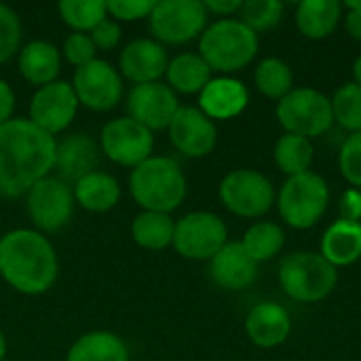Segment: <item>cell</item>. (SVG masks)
I'll return each instance as SVG.
<instances>
[{
	"label": "cell",
	"mask_w": 361,
	"mask_h": 361,
	"mask_svg": "<svg viewBox=\"0 0 361 361\" xmlns=\"http://www.w3.org/2000/svg\"><path fill=\"white\" fill-rule=\"evenodd\" d=\"M53 135L30 118H11L0 125V195L19 197L55 169Z\"/></svg>",
	"instance_id": "obj_1"
},
{
	"label": "cell",
	"mask_w": 361,
	"mask_h": 361,
	"mask_svg": "<svg viewBox=\"0 0 361 361\" xmlns=\"http://www.w3.org/2000/svg\"><path fill=\"white\" fill-rule=\"evenodd\" d=\"M59 262L51 241L34 228H15L0 239V277L19 294L38 296L53 288Z\"/></svg>",
	"instance_id": "obj_2"
},
{
	"label": "cell",
	"mask_w": 361,
	"mask_h": 361,
	"mask_svg": "<svg viewBox=\"0 0 361 361\" xmlns=\"http://www.w3.org/2000/svg\"><path fill=\"white\" fill-rule=\"evenodd\" d=\"M186 176L169 157H150L129 173V192L144 212L171 214L186 199Z\"/></svg>",
	"instance_id": "obj_3"
},
{
	"label": "cell",
	"mask_w": 361,
	"mask_h": 361,
	"mask_svg": "<svg viewBox=\"0 0 361 361\" xmlns=\"http://www.w3.org/2000/svg\"><path fill=\"white\" fill-rule=\"evenodd\" d=\"M258 53V34L239 19H218L207 25L199 40V55L212 72H239L252 63Z\"/></svg>",
	"instance_id": "obj_4"
},
{
	"label": "cell",
	"mask_w": 361,
	"mask_h": 361,
	"mask_svg": "<svg viewBox=\"0 0 361 361\" xmlns=\"http://www.w3.org/2000/svg\"><path fill=\"white\" fill-rule=\"evenodd\" d=\"M279 283L292 300L319 302L334 292L338 273L322 254L294 252L279 264Z\"/></svg>",
	"instance_id": "obj_5"
},
{
	"label": "cell",
	"mask_w": 361,
	"mask_h": 361,
	"mask_svg": "<svg viewBox=\"0 0 361 361\" xmlns=\"http://www.w3.org/2000/svg\"><path fill=\"white\" fill-rule=\"evenodd\" d=\"M330 203L328 182L313 171L292 176L279 192V214L294 228H311L326 214Z\"/></svg>",
	"instance_id": "obj_6"
},
{
	"label": "cell",
	"mask_w": 361,
	"mask_h": 361,
	"mask_svg": "<svg viewBox=\"0 0 361 361\" xmlns=\"http://www.w3.org/2000/svg\"><path fill=\"white\" fill-rule=\"evenodd\" d=\"M277 118L286 133L319 137L334 125L332 102L322 91L296 87L277 104Z\"/></svg>",
	"instance_id": "obj_7"
},
{
	"label": "cell",
	"mask_w": 361,
	"mask_h": 361,
	"mask_svg": "<svg viewBox=\"0 0 361 361\" xmlns=\"http://www.w3.org/2000/svg\"><path fill=\"white\" fill-rule=\"evenodd\" d=\"M152 38L161 44H184L207 27V11L199 0H159L148 17Z\"/></svg>",
	"instance_id": "obj_8"
},
{
	"label": "cell",
	"mask_w": 361,
	"mask_h": 361,
	"mask_svg": "<svg viewBox=\"0 0 361 361\" xmlns=\"http://www.w3.org/2000/svg\"><path fill=\"white\" fill-rule=\"evenodd\" d=\"M220 201L241 218H260L275 203L273 182L254 169H235L220 182Z\"/></svg>",
	"instance_id": "obj_9"
},
{
	"label": "cell",
	"mask_w": 361,
	"mask_h": 361,
	"mask_svg": "<svg viewBox=\"0 0 361 361\" xmlns=\"http://www.w3.org/2000/svg\"><path fill=\"white\" fill-rule=\"evenodd\" d=\"M226 243V224L216 214L190 212L176 222L171 245L186 260H212Z\"/></svg>",
	"instance_id": "obj_10"
},
{
	"label": "cell",
	"mask_w": 361,
	"mask_h": 361,
	"mask_svg": "<svg viewBox=\"0 0 361 361\" xmlns=\"http://www.w3.org/2000/svg\"><path fill=\"white\" fill-rule=\"evenodd\" d=\"M27 216L38 228V233L61 231L74 214V192L72 186L55 176H47L36 182L25 195Z\"/></svg>",
	"instance_id": "obj_11"
},
{
	"label": "cell",
	"mask_w": 361,
	"mask_h": 361,
	"mask_svg": "<svg viewBox=\"0 0 361 361\" xmlns=\"http://www.w3.org/2000/svg\"><path fill=\"white\" fill-rule=\"evenodd\" d=\"M154 135L129 116L112 118L102 127V152L116 165L137 167L152 157Z\"/></svg>",
	"instance_id": "obj_12"
},
{
	"label": "cell",
	"mask_w": 361,
	"mask_h": 361,
	"mask_svg": "<svg viewBox=\"0 0 361 361\" xmlns=\"http://www.w3.org/2000/svg\"><path fill=\"white\" fill-rule=\"evenodd\" d=\"M70 85L78 104L95 112L112 110L123 95V78L118 70L104 59H93L91 63L76 68Z\"/></svg>",
	"instance_id": "obj_13"
},
{
	"label": "cell",
	"mask_w": 361,
	"mask_h": 361,
	"mask_svg": "<svg viewBox=\"0 0 361 361\" xmlns=\"http://www.w3.org/2000/svg\"><path fill=\"white\" fill-rule=\"evenodd\" d=\"M78 99L70 82L55 80L38 87L30 99V121L49 135H57L70 127L78 112Z\"/></svg>",
	"instance_id": "obj_14"
},
{
	"label": "cell",
	"mask_w": 361,
	"mask_h": 361,
	"mask_svg": "<svg viewBox=\"0 0 361 361\" xmlns=\"http://www.w3.org/2000/svg\"><path fill=\"white\" fill-rule=\"evenodd\" d=\"M129 118L144 125L150 131L167 129L180 110L176 91L169 89L167 82H144L133 85L127 95Z\"/></svg>",
	"instance_id": "obj_15"
},
{
	"label": "cell",
	"mask_w": 361,
	"mask_h": 361,
	"mask_svg": "<svg viewBox=\"0 0 361 361\" xmlns=\"http://www.w3.org/2000/svg\"><path fill=\"white\" fill-rule=\"evenodd\" d=\"M169 129V140L178 152H182L188 159H203L207 157L218 142V129L216 123L205 116L199 108L192 106H180L176 112Z\"/></svg>",
	"instance_id": "obj_16"
},
{
	"label": "cell",
	"mask_w": 361,
	"mask_h": 361,
	"mask_svg": "<svg viewBox=\"0 0 361 361\" xmlns=\"http://www.w3.org/2000/svg\"><path fill=\"white\" fill-rule=\"evenodd\" d=\"M169 66L167 49L154 38H135L118 57V74L135 85L159 82Z\"/></svg>",
	"instance_id": "obj_17"
},
{
	"label": "cell",
	"mask_w": 361,
	"mask_h": 361,
	"mask_svg": "<svg viewBox=\"0 0 361 361\" xmlns=\"http://www.w3.org/2000/svg\"><path fill=\"white\" fill-rule=\"evenodd\" d=\"M99 148L87 133H72L57 142L55 148V169L57 178L66 184L74 186L80 178L97 171Z\"/></svg>",
	"instance_id": "obj_18"
},
{
	"label": "cell",
	"mask_w": 361,
	"mask_h": 361,
	"mask_svg": "<svg viewBox=\"0 0 361 361\" xmlns=\"http://www.w3.org/2000/svg\"><path fill=\"white\" fill-rule=\"evenodd\" d=\"M250 102L247 87L231 76L212 78L199 93V110L212 121H228L239 116Z\"/></svg>",
	"instance_id": "obj_19"
},
{
	"label": "cell",
	"mask_w": 361,
	"mask_h": 361,
	"mask_svg": "<svg viewBox=\"0 0 361 361\" xmlns=\"http://www.w3.org/2000/svg\"><path fill=\"white\" fill-rule=\"evenodd\" d=\"M209 275L220 288L239 292L254 283L258 262L252 260L241 241H231L209 260Z\"/></svg>",
	"instance_id": "obj_20"
},
{
	"label": "cell",
	"mask_w": 361,
	"mask_h": 361,
	"mask_svg": "<svg viewBox=\"0 0 361 361\" xmlns=\"http://www.w3.org/2000/svg\"><path fill=\"white\" fill-rule=\"evenodd\" d=\"M245 332L256 347L273 349L288 341L292 332V319L281 305L260 302L247 313Z\"/></svg>",
	"instance_id": "obj_21"
},
{
	"label": "cell",
	"mask_w": 361,
	"mask_h": 361,
	"mask_svg": "<svg viewBox=\"0 0 361 361\" xmlns=\"http://www.w3.org/2000/svg\"><path fill=\"white\" fill-rule=\"evenodd\" d=\"M19 72L21 76L36 87H44L57 80L61 68V55L55 44L47 40H32L19 49Z\"/></svg>",
	"instance_id": "obj_22"
},
{
	"label": "cell",
	"mask_w": 361,
	"mask_h": 361,
	"mask_svg": "<svg viewBox=\"0 0 361 361\" xmlns=\"http://www.w3.org/2000/svg\"><path fill=\"white\" fill-rule=\"evenodd\" d=\"M322 256L334 267H349L361 258V222L336 220L322 239Z\"/></svg>",
	"instance_id": "obj_23"
},
{
	"label": "cell",
	"mask_w": 361,
	"mask_h": 361,
	"mask_svg": "<svg viewBox=\"0 0 361 361\" xmlns=\"http://www.w3.org/2000/svg\"><path fill=\"white\" fill-rule=\"evenodd\" d=\"M74 201L93 214L110 212L118 205L121 199V186L118 180L106 171H91L89 176L80 178L74 186Z\"/></svg>",
	"instance_id": "obj_24"
},
{
	"label": "cell",
	"mask_w": 361,
	"mask_h": 361,
	"mask_svg": "<svg viewBox=\"0 0 361 361\" xmlns=\"http://www.w3.org/2000/svg\"><path fill=\"white\" fill-rule=\"evenodd\" d=\"M343 17V4L336 0H302L296 8V25L302 36L322 40L334 34Z\"/></svg>",
	"instance_id": "obj_25"
},
{
	"label": "cell",
	"mask_w": 361,
	"mask_h": 361,
	"mask_svg": "<svg viewBox=\"0 0 361 361\" xmlns=\"http://www.w3.org/2000/svg\"><path fill=\"white\" fill-rule=\"evenodd\" d=\"M66 361H129V349L118 334L95 330L76 338Z\"/></svg>",
	"instance_id": "obj_26"
},
{
	"label": "cell",
	"mask_w": 361,
	"mask_h": 361,
	"mask_svg": "<svg viewBox=\"0 0 361 361\" xmlns=\"http://www.w3.org/2000/svg\"><path fill=\"white\" fill-rule=\"evenodd\" d=\"M165 76L171 91L192 95L201 93L212 80V68L199 53H180L169 59Z\"/></svg>",
	"instance_id": "obj_27"
},
{
	"label": "cell",
	"mask_w": 361,
	"mask_h": 361,
	"mask_svg": "<svg viewBox=\"0 0 361 361\" xmlns=\"http://www.w3.org/2000/svg\"><path fill=\"white\" fill-rule=\"evenodd\" d=\"M176 222L171 214L159 212H142L131 222V237L133 241L150 252H161L173 243Z\"/></svg>",
	"instance_id": "obj_28"
},
{
	"label": "cell",
	"mask_w": 361,
	"mask_h": 361,
	"mask_svg": "<svg viewBox=\"0 0 361 361\" xmlns=\"http://www.w3.org/2000/svg\"><path fill=\"white\" fill-rule=\"evenodd\" d=\"M313 157H315V150L309 137L283 133L275 144V163L290 178L311 171Z\"/></svg>",
	"instance_id": "obj_29"
},
{
	"label": "cell",
	"mask_w": 361,
	"mask_h": 361,
	"mask_svg": "<svg viewBox=\"0 0 361 361\" xmlns=\"http://www.w3.org/2000/svg\"><path fill=\"white\" fill-rule=\"evenodd\" d=\"M254 82L262 95L279 102L294 89V72L283 59L267 57L258 63L254 72Z\"/></svg>",
	"instance_id": "obj_30"
},
{
	"label": "cell",
	"mask_w": 361,
	"mask_h": 361,
	"mask_svg": "<svg viewBox=\"0 0 361 361\" xmlns=\"http://www.w3.org/2000/svg\"><path fill=\"white\" fill-rule=\"evenodd\" d=\"M59 17L72 32L91 34L104 19H108L106 2L102 0H61L57 4Z\"/></svg>",
	"instance_id": "obj_31"
},
{
	"label": "cell",
	"mask_w": 361,
	"mask_h": 361,
	"mask_svg": "<svg viewBox=\"0 0 361 361\" xmlns=\"http://www.w3.org/2000/svg\"><path fill=\"white\" fill-rule=\"evenodd\" d=\"M283 241H286V235L279 224L256 222L245 231V237L241 243L254 262H267L279 254V250L283 247Z\"/></svg>",
	"instance_id": "obj_32"
},
{
	"label": "cell",
	"mask_w": 361,
	"mask_h": 361,
	"mask_svg": "<svg viewBox=\"0 0 361 361\" xmlns=\"http://www.w3.org/2000/svg\"><path fill=\"white\" fill-rule=\"evenodd\" d=\"M332 102V114L334 123H338L343 129L351 133H361V87L357 82L343 85Z\"/></svg>",
	"instance_id": "obj_33"
},
{
	"label": "cell",
	"mask_w": 361,
	"mask_h": 361,
	"mask_svg": "<svg viewBox=\"0 0 361 361\" xmlns=\"http://www.w3.org/2000/svg\"><path fill=\"white\" fill-rule=\"evenodd\" d=\"M239 21H243L252 32L260 34L273 30L283 17V4L279 0H247L239 11Z\"/></svg>",
	"instance_id": "obj_34"
},
{
	"label": "cell",
	"mask_w": 361,
	"mask_h": 361,
	"mask_svg": "<svg viewBox=\"0 0 361 361\" xmlns=\"http://www.w3.org/2000/svg\"><path fill=\"white\" fill-rule=\"evenodd\" d=\"M21 44V21L17 13L0 2V63L15 57Z\"/></svg>",
	"instance_id": "obj_35"
},
{
	"label": "cell",
	"mask_w": 361,
	"mask_h": 361,
	"mask_svg": "<svg viewBox=\"0 0 361 361\" xmlns=\"http://www.w3.org/2000/svg\"><path fill=\"white\" fill-rule=\"evenodd\" d=\"M338 167L349 184L361 188V133H351L345 140L338 154Z\"/></svg>",
	"instance_id": "obj_36"
},
{
	"label": "cell",
	"mask_w": 361,
	"mask_h": 361,
	"mask_svg": "<svg viewBox=\"0 0 361 361\" xmlns=\"http://www.w3.org/2000/svg\"><path fill=\"white\" fill-rule=\"evenodd\" d=\"M95 53H97V49H95V44H93L89 34L72 32L63 40V57L74 68H82V66L91 63L95 59Z\"/></svg>",
	"instance_id": "obj_37"
},
{
	"label": "cell",
	"mask_w": 361,
	"mask_h": 361,
	"mask_svg": "<svg viewBox=\"0 0 361 361\" xmlns=\"http://www.w3.org/2000/svg\"><path fill=\"white\" fill-rule=\"evenodd\" d=\"M157 0H110L106 2V11L110 17L118 21H140L148 19Z\"/></svg>",
	"instance_id": "obj_38"
},
{
	"label": "cell",
	"mask_w": 361,
	"mask_h": 361,
	"mask_svg": "<svg viewBox=\"0 0 361 361\" xmlns=\"http://www.w3.org/2000/svg\"><path fill=\"white\" fill-rule=\"evenodd\" d=\"M89 36H91L97 51H112L118 44L123 32H121V25L114 19H104Z\"/></svg>",
	"instance_id": "obj_39"
},
{
	"label": "cell",
	"mask_w": 361,
	"mask_h": 361,
	"mask_svg": "<svg viewBox=\"0 0 361 361\" xmlns=\"http://www.w3.org/2000/svg\"><path fill=\"white\" fill-rule=\"evenodd\" d=\"M341 220H351V222H360L361 220V192L357 188H351L343 195Z\"/></svg>",
	"instance_id": "obj_40"
},
{
	"label": "cell",
	"mask_w": 361,
	"mask_h": 361,
	"mask_svg": "<svg viewBox=\"0 0 361 361\" xmlns=\"http://www.w3.org/2000/svg\"><path fill=\"white\" fill-rule=\"evenodd\" d=\"M13 110H15V93L11 85L0 78V125L13 118Z\"/></svg>",
	"instance_id": "obj_41"
},
{
	"label": "cell",
	"mask_w": 361,
	"mask_h": 361,
	"mask_svg": "<svg viewBox=\"0 0 361 361\" xmlns=\"http://www.w3.org/2000/svg\"><path fill=\"white\" fill-rule=\"evenodd\" d=\"M205 11L207 13H214V15H220V17H226L233 15V13H239L243 2L241 0H205Z\"/></svg>",
	"instance_id": "obj_42"
},
{
	"label": "cell",
	"mask_w": 361,
	"mask_h": 361,
	"mask_svg": "<svg viewBox=\"0 0 361 361\" xmlns=\"http://www.w3.org/2000/svg\"><path fill=\"white\" fill-rule=\"evenodd\" d=\"M347 32L351 38L361 40V11L347 8Z\"/></svg>",
	"instance_id": "obj_43"
},
{
	"label": "cell",
	"mask_w": 361,
	"mask_h": 361,
	"mask_svg": "<svg viewBox=\"0 0 361 361\" xmlns=\"http://www.w3.org/2000/svg\"><path fill=\"white\" fill-rule=\"evenodd\" d=\"M353 76H355V82L361 87V55L355 59V66H353Z\"/></svg>",
	"instance_id": "obj_44"
},
{
	"label": "cell",
	"mask_w": 361,
	"mask_h": 361,
	"mask_svg": "<svg viewBox=\"0 0 361 361\" xmlns=\"http://www.w3.org/2000/svg\"><path fill=\"white\" fill-rule=\"evenodd\" d=\"M4 355H6V338L0 332V361H4Z\"/></svg>",
	"instance_id": "obj_45"
},
{
	"label": "cell",
	"mask_w": 361,
	"mask_h": 361,
	"mask_svg": "<svg viewBox=\"0 0 361 361\" xmlns=\"http://www.w3.org/2000/svg\"><path fill=\"white\" fill-rule=\"evenodd\" d=\"M347 8H353V11H361V0H355V2H347Z\"/></svg>",
	"instance_id": "obj_46"
}]
</instances>
